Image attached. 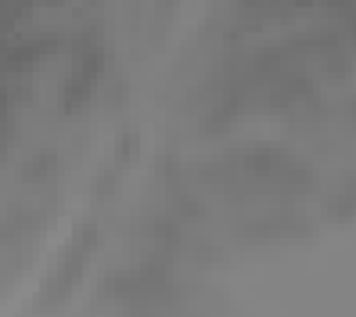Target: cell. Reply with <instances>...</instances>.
Masks as SVG:
<instances>
[{"label":"cell","instance_id":"6da1fadb","mask_svg":"<svg viewBox=\"0 0 356 317\" xmlns=\"http://www.w3.org/2000/svg\"><path fill=\"white\" fill-rule=\"evenodd\" d=\"M101 69H104V47L101 40L94 33H83L72 40V72L65 76V83H61V112H76L83 109L97 83H101Z\"/></svg>","mask_w":356,"mask_h":317},{"label":"cell","instance_id":"7a4b0ae2","mask_svg":"<svg viewBox=\"0 0 356 317\" xmlns=\"http://www.w3.org/2000/svg\"><path fill=\"white\" fill-rule=\"evenodd\" d=\"M165 292H170V281L159 270H137L119 278V300L127 303H152V300H162Z\"/></svg>","mask_w":356,"mask_h":317},{"label":"cell","instance_id":"3957f363","mask_svg":"<svg viewBox=\"0 0 356 317\" xmlns=\"http://www.w3.org/2000/svg\"><path fill=\"white\" fill-rule=\"evenodd\" d=\"M94 242H97V235L94 231H79V238L72 242V249L65 252V260H61V267L54 270V285H58V292H61V285H72L83 270H87V260H90V252H94Z\"/></svg>","mask_w":356,"mask_h":317},{"label":"cell","instance_id":"277c9868","mask_svg":"<svg viewBox=\"0 0 356 317\" xmlns=\"http://www.w3.org/2000/svg\"><path fill=\"white\" fill-rule=\"evenodd\" d=\"M327 209H331V217H339V220L356 217V180H346L339 192L327 199Z\"/></svg>","mask_w":356,"mask_h":317},{"label":"cell","instance_id":"5b68a950","mask_svg":"<svg viewBox=\"0 0 356 317\" xmlns=\"http://www.w3.org/2000/svg\"><path fill=\"white\" fill-rule=\"evenodd\" d=\"M54 166H58V162H54L51 152H47V155H36V159L26 166V170H22V180H36V184H40V180H47V177L54 173Z\"/></svg>","mask_w":356,"mask_h":317},{"label":"cell","instance_id":"8992f818","mask_svg":"<svg viewBox=\"0 0 356 317\" xmlns=\"http://www.w3.org/2000/svg\"><path fill=\"white\" fill-rule=\"evenodd\" d=\"M342 18H346V33H349V40H353V44H356V8L349 4Z\"/></svg>","mask_w":356,"mask_h":317}]
</instances>
